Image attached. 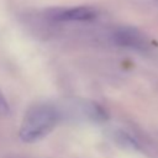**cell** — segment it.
Listing matches in <instances>:
<instances>
[{
  "instance_id": "cell-1",
  "label": "cell",
  "mask_w": 158,
  "mask_h": 158,
  "mask_svg": "<svg viewBox=\"0 0 158 158\" xmlns=\"http://www.w3.org/2000/svg\"><path fill=\"white\" fill-rule=\"evenodd\" d=\"M62 117L60 110L52 104H36L32 105L22 120L19 130L21 141L31 143L43 138L58 123Z\"/></svg>"
},
{
  "instance_id": "cell-2",
  "label": "cell",
  "mask_w": 158,
  "mask_h": 158,
  "mask_svg": "<svg viewBox=\"0 0 158 158\" xmlns=\"http://www.w3.org/2000/svg\"><path fill=\"white\" fill-rule=\"evenodd\" d=\"M96 11L93 7L88 6H75L69 9H60L52 14L54 21H90L96 17Z\"/></svg>"
},
{
  "instance_id": "cell-3",
  "label": "cell",
  "mask_w": 158,
  "mask_h": 158,
  "mask_svg": "<svg viewBox=\"0 0 158 158\" xmlns=\"http://www.w3.org/2000/svg\"><path fill=\"white\" fill-rule=\"evenodd\" d=\"M115 41L121 44V46H131V47H137L141 44V41L137 35H135L132 31L128 30H120L115 35Z\"/></svg>"
},
{
  "instance_id": "cell-4",
  "label": "cell",
  "mask_w": 158,
  "mask_h": 158,
  "mask_svg": "<svg viewBox=\"0 0 158 158\" xmlns=\"http://www.w3.org/2000/svg\"><path fill=\"white\" fill-rule=\"evenodd\" d=\"M7 112H9V104L5 96L2 95V93L0 91V115H5Z\"/></svg>"
}]
</instances>
